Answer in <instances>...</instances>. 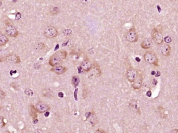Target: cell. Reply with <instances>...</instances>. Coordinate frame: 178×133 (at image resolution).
<instances>
[{
    "instance_id": "cell-32",
    "label": "cell",
    "mask_w": 178,
    "mask_h": 133,
    "mask_svg": "<svg viewBox=\"0 0 178 133\" xmlns=\"http://www.w3.org/2000/svg\"><path fill=\"white\" fill-rule=\"evenodd\" d=\"M1 4H2V2H0V6H1Z\"/></svg>"
},
{
    "instance_id": "cell-9",
    "label": "cell",
    "mask_w": 178,
    "mask_h": 133,
    "mask_svg": "<svg viewBox=\"0 0 178 133\" xmlns=\"http://www.w3.org/2000/svg\"><path fill=\"white\" fill-rule=\"evenodd\" d=\"M35 109L38 112L42 113L48 111L50 108L47 104L42 102H39L36 104Z\"/></svg>"
},
{
    "instance_id": "cell-6",
    "label": "cell",
    "mask_w": 178,
    "mask_h": 133,
    "mask_svg": "<svg viewBox=\"0 0 178 133\" xmlns=\"http://www.w3.org/2000/svg\"><path fill=\"white\" fill-rule=\"evenodd\" d=\"M127 78L131 82H133L138 76V73L136 70L130 69L128 70L126 73Z\"/></svg>"
},
{
    "instance_id": "cell-30",
    "label": "cell",
    "mask_w": 178,
    "mask_h": 133,
    "mask_svg": "<svg viewBox=\"0 0 178 133\" xmlns=\"http://www.w3.org/2000/svg\"><path fill=\"white\" fill-rule=\"evenodd\" d=\"M136 60L137 62H139L140 61V59L138 57H137V58H136Z\"/></svg>"
},
{
    "instance_id": "cell-13",
    "label": "cell",
    "mask_w": 178,
    "mask_h": 133,
    "mask_svg": "<svg viewBox=\"0 0 178 133\" xmlns=\"http://www.w3.org/2000/svg\"><path fill=\"white\" fill-rule=\"evenodd\" d=\"M142 78L140 75H139V76H137V78L133 82L132 87L134 89H136V90L139 89L142 86Z\"/></svg>"
},
{
    "instance_id": "cell-20",
    "label": "cell",
    "mask_w": 178,
    "mask_h": 133,
    "mask_svg": "<svg viewBox=\"0 0 178 133\" xmlns=\"http://www.w3.org/2000/svg\"><path fill=\"white\" fill-rule=\"evenodd\" d=\"M60 12V10L58 7H55L50 9V13L52 15H55L59 13Z\"/></svg>"
},
{
    "instance_id": "cell-23",
    "label": "cell",
    "mask_w": 178,
    "mask_h": 133,
    "mask_svg": "<svg viewBox=\"0 0 178 133\" xmlns=\"http://www.w3.org/2000/svg\"><path fill=\"white\" fill-rule=\"evenodd\" d=\"M5 97V92L3 90L0 89V99H2L4 98Z\"/></svg>"
},
{
    "instance_id": "cell-29",
    "label": "cell",
    "mask_w": 178,
    "mask_h": 133,
    "mask_svg": "<svg viewBox=\"0 0 178 133\" xmlns=\"http://www.w3.org/2000/svg\"><path fill=\"white\" fill-rule=\"evenodd\" d=\"M63 96H64V94H63V93H62V92H60V93H59V97H63Z\"/></svg>"
},
{
    "instance_id": "cell-26",
    "label": "cell",
    "mask_w": 178,
    "mask_h": 133,
    "mask_svg": "<svg viewBox=\"0 0 178 133\" xmlns=\"http://www.w3.org/2000/svg\"><path fill=\"white\" fill-rule=\"evenodd\" d=\"M21 14H20L19 13H17L16 15V18L18 20L21 18Z\"/></svg>"
},
{
    "instance_id": "cell-3",
    "label": "cell",
    "mask_w": 178,
    "mask_h": 133,
    "mask_svg": "<svg viewBox=\"0 0 178 133\" xmlns=\"http://www.w3.org/2000/svg\"><path fill=\"white\" fill-rule=\"evenodd\" d=\"M126 39L129 42H136L138 39V36L135 29L132 28L127 33L126 35Z\"/></svg>"
},
{
    "instance_id": "cell-31",
    "label": "cell",
    "mask_w": 178,
    "mask_h": 133,
    "mask_svg": "<svg viewBox=\"0 0 178 133\" xmlns=\"http://www.w3.org/2000/svg\"><path fill=\"white\" fill-rule=\"evenodd\" d=\"M173 132H174V133H178V131H177V130H175L173 131Z\"/></svg>"
},
{
    "instance_id": "cell-16",
    "label": "cell",
    "mask_w": 178,
    "mask_h": 133,
    "mask_svg": "<svg viewBox=\"0 0 178 133\" xmlns=\"http://www.w3.org/2000/svg\"><path fill=\"white\" fill-rule=\"evenodd\" d=\"M9 41L8 38L6 35L3 34H0V46H3L6 44Z\"/></svg>"
},
{
    "instance_id": "cell-1",
    "label": "cell",
    "mask_w": 178,
    "mask_h": 133,
    "mask_svg": "<svg viewBox=\"0 0 178 133\" xmlns=\"http://www.w3.org/2000/svg\"><path fill=\"white\" fill-rule=\"evenodd\" d=\"M67 57V52L65 51H59L54 54L50 58L49 65L52 66H57L63 62Z\"/></svg>"
},
{
    "instance_id": "cell-7",
    "label": "cell",
    "mask_w": 178,
    "mask_h": 133,
    "mask_svg": "<svg viewBox=\"0 0 178 133\" xmlns=\"http://www.w3.org/2000/svg\"><path fill=\"white\" fill-rule=\"evenodd\" d=\"M89 71H90L89 76L90 78H94L98 77L100 76L101 73V70L98 65H94V66H92Z\"/></svg>"
},
{
    "instance_id": "cell-18",
    "label": "cell",
    "mask_w": 178,
    "mask_h": 133,
    "mask_svg": "<svg viewBox=\"0 0 178 133\" xmlns=\"http://www.w3.org/2000/svg\"><path fill=\"white\" fill-rule=\"evenodd\" d=\"M130 107L134 110V111H136L137 112H138V111H140L139 110V108L138 107V105H137V101H135V100H132L130 102V104H129Z\"/></svg>"
},
{
    "instance_id": "cell-11",
    "label": "cell",
    "mask_w": 178,
    "mask_h": 133,
    "mask_svg": "<svg viewBox=\"0 0 178 133\" xmlns=\"http://www.w3.org/2000/svg\"><path fill=\"white\" fill-rule=\"evenodd\" d=\"M160 51L164 56H169L171 52V47L168 44H162L160 46Z\"/></svg>"
},
{
    "instance_id": "cell-12",
    "label": "cell",
    "mask_w": 178,
    "mask_h": 133,
    "mask_svg": "<svg viewBox=\"0 0 178 133\" xmlns=\"http://www.w3.org/2000/svg\"><path fill=\"white\" fill-rule=\"evenodd\" d=\"M67 71V68L62 66H57L52 69V71L58 75H61Z\"/></svg>"
},
{
    "instance_id": "cell-19",
    "label": "cell",
    "mask_w": 178,
    "mask_h": 133,
    "mask_svg": "<svg viewBox=\"0 0 178 133\" xmlns=\"http://www.w3.org/2000/svg\"><path fill=\"white\" fill-rule=\"evenodd\" d=\"M79 81H80V80H79V78L77 76H74V77H73L72 79V82L73 85L75 87H76V86H77L78 85Z\"/></svg>"
},
{
    "instance_id": "cell-5",
    "label": "cell",
    "mask_w": 178,
    "mask_h": 133,
    "mask_svg": "<svg viewBox=\"0 0 178 133\" xmlns=\"http://www.w3.org/2000/svg\"><path fill=\"white\" fill-rule=\"evenodd\" d=\"M58 31L54 27L49 26L46 28L45 31V36L49 38L56 37L58 35Z\"/></svg>"
},
{
    "instance_id": "cell-4",
    "label": "cell",
    "mask_w": 178,
    "mask_h": 133,
    "mask_svg": "<svg viewBox=\"0 0 178 133\" xmlns=\"http://www.w3.org/2000/svg\"><path fill=\"white\" fill-rule=\"evenodd\" d=\"M152 38L154 40L155 42L157 44H161L163 39V35L162 33L159 31L157 29L154 28L152 32Z\"/></svg>"
},
{
    "instance_id": "cell-10",
    "label": "cell",
    "mask_w": 178,
    "mask_h": 133,
    "mask_svg": "<svg viewBox=\"0 0 178 133\" xmlns=\"http://www.w3.org/2000/svg\"><path fill=\"white\" fill-rule=\"evenodd\" d=\"M6 32L10 37H15L18 35V31L14 27L11 25H8L6 28Z\"/></svg>"
},
{
    "instance_id": "cell-15",
    "label": "cell",
    "mask_w": 178,
    "mask_h": 133,
    "mask_svg": "<svg viewBox=\"0 0 178 133\" xmlns=\"http://www.w3.org/2000/svg\"><path fill=\"white\" fill-rule=\"evenodd\" d=\"M141 47L144 49H148L151 47L152 45L151 41L149 39L144 40L141 43Z\"/></svg>"
},
{
    "instance_id": "cell-25",
    "label": "cell",
    "mask_w": 178,
    "mask_h": 133,
    "mask_svg": "<svg viewBox=\"0 0 178 133\" xmlns=\"http://www.w3.org/2000/svg\"><path fill=\"white\" fill-rule=\"evenodd\" d=\"M63 33H64V34H65L66 35H70V34H71L72 31L70 29H66V30L64 31Z\"/></svg>"
},
{
    "instance_id": "cell-28",
    "label": "cell",
    "mask_w": 178,
    "mask_h": 133,
    "mask_svg": "<svg viewBox=\"0 0 178 133\" xmlns=\"http://www.w3.org/2000/svg\"><path fill=\"white\" fill-rule=\"evenodd\" d=\"M147 95L148 96V97H150L151 96V92L150 91H149L147 92Z\"/></svg>"
},
{
    "instance_id": "cell-14",
    "label": "cell",
    "mask_w": 178,
    "mask_h": 133,
    "mask_svg": "<svg viewBox=\"0 0 178 133\" xmlns=\"http://www.w3.org/2000/svg\"><path fill=\"white\" fill-rule=\"evenodd\" d=\"M92 66V64L88 60H85L82 62L81 64V68L85 71L88 72Z\"/></svg>"
},
{
    "instance_id": "cell-8",
    "label": "cell",
    "mask_w": 178,
    "mask_h": 133,
    "mask_svg": "<svg viewBox=\"0 0 178 133\" xmlns=\"http://www.w3.org/2000/svg\"><path fill=\"white\" fill-rule=\"evenodd\" d=\"M6 61L11 64H16L20 62V59L19 56L16 55H9L6 57Z\"/></svg>"
},
{
    "instance_id": "cell-17",
    "label": "cell",
    "mask_w": 178,
    "mask_h": 133,
    "mask_svg": "<svg viewBox=\"0 0 178 133\" xmlns=\"http://www.w3.org/2000/svg\"><path fill=\"white\" fill-rule=\"evenodd\" d=\"M37 111H36V109L34 108V107L33 105H31L30 107V114L32 117L33 120H35L37 118Z\"/></svg>"
},
{
    "instance_id": "cell-21",
    "label": "cell",
    "mask_w": 178,
    "mask_h": 133,
    "mask_svg": "<svg viewBox=\"0 0 178 133\" xmlns=\"http://www.w3.org/2000/svg\"><path fill=\"white\" fill-rule=\"evenodd\" d=\"M36 49H43L45 47V44L42 43H40L36 44Z\"/></svg>"
},
{
    "instance_id": "cell-22",
    "label": "cell",
    "mask_w": 178,
    "mask_h": 133,
    "mask_svg": "<svg viewBox=\"0 0 178 133\" xmlns=\"http://www.w3.org/2000/svg\"><path fill=\"white\" fill-rule=\"evenodd\" d=\"M164 41L167 43H170L172 42V38L170 36H167L164 38Z\"/></svg>"
},
{
    "instance_id": "cell-27",
    "label": "cell",
    "mask_w": 178,
    "mask_h": 133,
    "mask_svg": "<svg viewBox=\"0 0 178 133\" xmlns=\"http://www.w3.org/2000/svg\"><path fill=\"white\" fill-rule=\"evenodd\" d=\"M94 133H105V132L103 131V130H100V129H98V130H97V131H96L95 132H94Z\"/></svg>"
},
{
    "instance_id": "cell-2",
    "label": "cell",
    "mask_w": 178,
    "mask_h": 133,
    "mask_svg": "<svg viewBox=\"0 0 178 133\" xmlns=\"http://www.w3.org/2000/svg\"><path fill=\"white\" fill-rule=\"evenodd\" d=\"M145 61L149 64H154L156 66H158L157 64L158 59L156 54L153 51H147L144 55Z\"/></svg>"
},
{
    "instance_id": "cell-24",
    "label": "cell",
    "mask_w": 178,
    "mask_h": 133,
    "mask_svg": "<svg viewBox=\"0 0 178 133\" xmlns=\"http://www.w3.org/2000/svg\"><path fill=\"white\" fill-rule=\"evenodd\" d=\"M25 93L26 94L29 95H33V92L31 90H30V89H27L25 90Z\"/></svg>"
}]
</instances>
